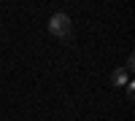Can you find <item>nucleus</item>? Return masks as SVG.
<instances>
[{
    "instance_id": "f03ea898",
    "label": "nucleus",
    "mask_w": 135,
    "mask_h": 121,
    "mask_svg": "<svg viewBox=\"0 0 135 121\" xmlns=\"http://www.w3.org/2000/svg\"><path fill=\"white\" fill-rule=\"evenodd\" d=\"M111 81H114V86H127L130 83V73L127 70H114V75H111Z\"/></svg>"
},
{
    "instance_id": "7ed1b4c3",
    "label": "nucleus",
    "mask_w": 135,
    "mask_h": 121,
    "mask_svg": "<svg viewBox=\"0 0 135 121\" xmlns=\"http://www.w3.org/2000/svg\"><path fill=\"white\" fill-rule=\"evenodd\" d=\"M132 94H135V83L130 81V83H127V97H130V100H132Z\"/></svg>"
},
{
    "instance_id": "f257e3e1",
    "label": "nucleus",
    "mask_w": 135,
    "mask_h": 121,
    "mask_svg": "<svg viewBox=\"0 0 135 121\" xmlns=\"http://www.w3.org/2000/svg\"><path fill=\"white\" fill-rule=\"evenodd\" d=\"M70 16H68V14H54L51 19H49V32H51V35L54 38H68V35H70Z\"/></svg>"
}]
</instances>
